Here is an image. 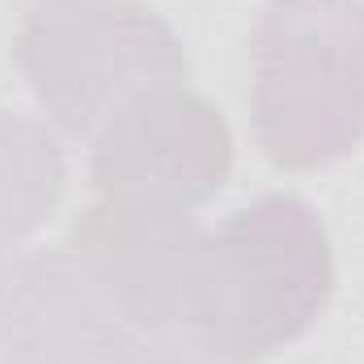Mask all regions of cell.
I'll return each instance as SVG.
<instances>
[{
  "instance_id": "4",
  "label": "cell",
  "mask_w": 364,
  "mask_h": 364,
  "mask_svg": "<svg viewBox=\"0 0 364 364\" xmlns=\"http://www.w3.org/2000/svg\"><path fill=\"white\" fill-rule=\"evenodd\" d=\"M90 174L110 203L195 212L233 174V132L208 97L166 85L97 127Z\"/></svg>"
},
{
  "instance_id": "5",
  "label": "cell",
  "mask_w": 364,
  "mask_h": 364,
  "mask_svg": "<svg viewBox=\"0 0 364 364\" xmlns=\"http://www.w3.org/2000/svg\"><path fill=\"white\" fill-rule=\"evenodd\" d=\"M132 326L64 250L0 259V364H119Z\"/></svg>"
},
{
  "instance_id": "3",
  "label": "cell",
  "mask_w": 364,
  "mask_h": 364,
  "mask_svg": "<svg viewBox=\"0 0 364 364\" xmlns=\"http://www.w3.org/2000/svg\"><path fill=\"white\" fill-rule=\"evenodd\" d=\"M13 60L68 136H97L132 97L191 77L178 34L136 0H51L21 21Z\"/></svg>"
},
{
  "instance_id": "1",
  "label": "cell",
  "mask_w": 364,
  "mask_h": 364,
  "mask_svg": "<svg viewBox=\"0 0 364 364\" xmlns=\"http://www.w3.org/2000/svg\"><path fill=\"white\" fill-rule=\"evenodd\" d=\"M331 292L335 250L322 216L296 195H263L199 237L186 326L259 364L301 339Z\"/></svg>"
},
{
  "instance_id": "8",
  "label": "cell",
  "mask_w": 364,
  "mask_h": 364,
  "mask_svg": "<svg viewBox=\"0 0 364 364\" xmlns=\"http://www.w3.org/2000/svg\"><path fill=\"white\" fill-rule=\"evenodd\" d=\"M119 364H255L246 356L225 352L216 339H208L195 326H153V331H132Z\"/></svg>"
},
{
  "instance_id": "2",
  "label": "cell",
  "mask_w": 364,
  "mask_h": 364,
  "mask_svg": "<svg viewBox=\"0 0 364 364\" xmlns=\"http://www.w3.org/2000/svg\"><path fill=\"white\" fill-rule=\"evenodd\" d=\"M250 60V127L275 170H322L364 140V0H267Z\"/></svg>"
},
{
  "instance_id": "6",
  "label": "cell",
  "mask_w": 364,
  "mask_h": 364,
  "mask_svg": "<svg viewBox=\"0 0 364 364\" xmlns=\"http://www.w3.org/2000/svg\"><path fill=\"white\" fill-rule=\"evenodd\" d=\"M199 237L203 229L191 212L102 199L73 225L68 250L102 284L132 331H153L186 322Z\"/></svg>"
},
{
  "instance_id": "7",
  "label": "cell",
  "mask_w": 364,
  "mask_h": 364,
  "mask_svg": "<svg viewBox=\"0 0 364 364\" xmlns=\"http://www.w3.org/2000/svg\"><path fill=\"white\" fill-rule=\"evenodd\" d=\"M64 186L68 161L47 123L0 106V259L55 216Z\"/></svg>"
}]
</instances>
